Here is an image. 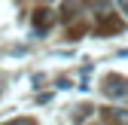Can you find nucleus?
<instances>
[{
  "instance_id": "obj_1",
  "label": "nucleus",
  "mask_w": 128,
  "mask_h": 125,
  "mask_svg": "<svg viewBox=\"0 0 128 125\" xmlns=\"http://www.w3.org/2000/svg\"><path fill=\"white\" fill-rule=\"evenodd\" d=\"M104 92H107L110 98H128V80L110 73V76H104Z\"/></svg>"
},
{
  "instance_id": "obj_2",
  "label": "nucleus",
  "mask_w": 128,
  "mask_h": 125,
  "mask_svg": "<svg viewBox=\"0 0 128 125\" xmlns=\"http://www.w3.org/2000/svg\"><path fill=\"white\" fill-rule=\"evenodd\" d=\"M119 30H122V22L116 15H107V18H101V24L94 28V34H119Z\"/></svg>"
},
{
  "instance_id": "obj_3",
  "label": "nucleus",
  "mask_w": 128,
  "mask_h": 125,
  "mask_svg": "<svg viewBox=\"0 0 128 125\" xmlns=\"http://www.w3.org/2000/svg\"><path fill=\"white\" fill-rule=\"evenodd\" d=\"M107 122L110 125H128V110H116V107H110V110H104Z\"/></svg>"
},
{
  "instance_id": "obj_4",
  "label": "nucleus",
  "mask_w": 128,
  "mask_h": 125,
  "mask_svg": "<svg viewBox=\"0 0 128 125\" xmlns=\"http://www.w3.org/2000/svg\"><path fill=\"white\" fill-rule=\"evenodd\" d=\"M49 15H52L49 9H37V18H34V22H37V28H43V30H46V28H49V22H52V18H49Z\"/></svg>"
},
{
  "instance_id": "obj_5",
  "label": "nucleus",
  "mask_w": 128,
  "mask_h": 125,
  "mask_svg": "<svg viewBox=\"0 0 128 125\" xmlns=\"http://www.w3.org/2000/svg\"><path fill=\"white\" fill-rule=\"evenodd\" d=\"M119 6H122V9H125V12H128V3H119Z\"/></svg>"
}]
</instances>
